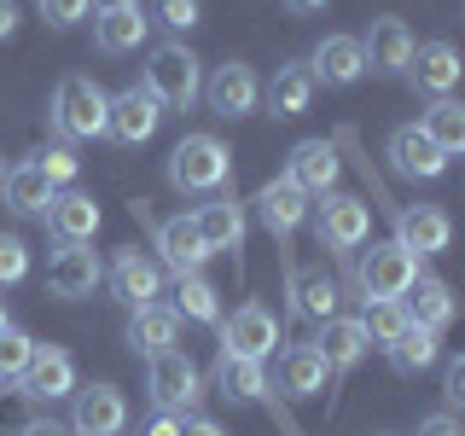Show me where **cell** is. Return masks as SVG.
I'll return each instance as SVG.
<instances>
[{
  "instance_id": "obj_1",
  "label": "cell",
  "mask_w": 465,
  "mask_h": 436,
  "mask_svg": "<svg viewBox=\"0 0 465 436\" xmlns=\"http://www.w3.org/2000/svg\"><path fill=\"white\" fill-rule=\"evenodd\" d=\"M145 94L157 99L163 111H193L198 94H203V70H198V53L186 41H157L152 58H145Z\"/></svg>"
},
{
  "instance_id": "obj_2",
  "label": "cell",
  "mask_w": 465,
  "mask_h": 436,
  "mask_svg": "<svg viewBox=\"0 0 465 436\" xmlns=\"http://www.w3.org/2000/svg\"><path fill=\"white\" fill-rule=\"evenodd\" d=\"M227 174H232V152L215 134H186L169 152V186H174V193H186V198L222 193Z\"/></svg>"
},
{
  "instance_id": "obj_3",
  "label": "cell",
  "mask_w": 465,
  "mask_h": 436,
  "mask_svg": "<svg viewBox=\"0 0 465 436\" xmlns=\"http://www.w3.org/2000/svg\"><path fill=\"white\" fill-rule=\"evenodd\" d=\"M111 116V94L94 76H64L53 87V128L64 140H99Z\"/></svg>"
},
{
  "instance_id": "obj_4",
  "label": "cell",
  "mask_w": 465,
  "mask_h": 436,
  "mask_svg": "<svg viewBox=\"0 0 465 436\" xmlns=\"http://www.w3.org/2000/svg\"><path fill=\"white\" fill-rule=\"evenodd\" d=\"M413 280H419V262L407 256L396 239L361 251V262H355V291H361V302H396V297H407V285H413Z\"/></svg>"
},
{
  "instance_id": "obj_5",
  "label": "cell",
  "mask_w": 465,
  "mask_h": 436,
  "mask_svg": "<svg viewBox=\"0 0 465 436\" xmlns=\"http://www.w3.org/2000/svg\"><path fill=\"white\" fill-rule=\"evenodd\" d=\"M145 390H152L157 413H193L198 396H203V372L186 349H163V355H152V367H145Z\"/></svg>"
},
{
  "instance_id": "obj_6",
  "label": "cell",
  "mask_w": 465,
  "mask_h": 436,
  "mask_svg": "<svg viewBox=\"0 0 465 436\" xmlns=\"http://www.w3.org/2000/svg\"><path fill=\"white\" fill-rule=\"evenodd\" d=\"M372 233V215L355 193H326V203H314V239L320 251H361Z\"/></svg>"
},
{
  "instance_id": "obj_7",
  "label": "cell",
  "mask_w": 465,
  "mask_h": 436,
  "mask_svg": "<svg viewBox=\"0 0 465 436\" xmlns=\"http://www.w3.org/2000/svg\"><path fill=\"white\" fill-rule=\"evenodd\" d=\"M215 332H222V355H239V361H268L280 349V320L262 302H239L232 320H215Z\"/></svg>"
},
{
  "instance_id": "obj_8",
  "label": "cell",
  "mask_w": 465,
  "mask_h": 436,
  "mask_svg": "<svg viewBox=\"0 0 465 436\" xmlns=\"http://www.w3.org/2000/svg\"><path fill=\"white\" fill-rule=\"evenodd\" d=\"M140 222H152V210L145 203H134ZM152 239H157V256H163V268L181 280V273H203V262H210V251H203L193 215H169V222H152Z\"/></svg>"
},
{
  "instance_id": "obj_9",
  "label": "cell",
  "mask_w": 465,
  "mask_h": 436,
  "mask_svg": "<svg viewBox=\"0 0 465 436\" xmlns=\"http://www.w3.org/2000/svg\"><path fill=\"white\" fill-rule=\"evenodd\" d=\"M76 407H70V436H123L128 425V401L116 384H87V390H70Z\"/></svg>"
},
{
  "instance_id": "obj_10",
  "label": "cell",
  "mask_w": 465,
  "mask_h": 436,
  "mask_svg": "<svg viewBox=\"0 0 465 436\" xmlns=\"http://www.w3.org/2000/svg\"><path fill=\"white\" fill-rule=\"evenodd\" d=\"M396 244L407 256H442L448 244H454V222H448L436 203H401L396 210Z\"/></svg>"
},
{
  "instance_id": "obj_11",
  "label": "cell",
  "mask_w": 465,
  "mask_h": 436,
  "mask_svg": "<svg viewBox=\"0 0 465 436\" xmlns=\"http://www.w3.org/2000/svg\"><path fill=\"white\" fill-rule=\"evenodd\" d=\"M99 280H105V268H99V256L87 251V244H58L53 262H47V291H53V297H64V302L94 297Z\"/></svg>"
},
{
  "instance_id": "obj_12",
  "label": "cell",
  "mask_w": 465,
  "mask_h": 436,
  "mask_svg": "<svg viewBox=\"0 0 465 436\" xmlns=\"http://www.w3.org/2000/svg\"><path fill=\"white\" fill-rule=\"evenodd\" d=\"M157 123H163V105H157V99L134 82V87H123V94L111 99L105 134H111V140H123V145H145V140L157 134Z\"/></svg>"
},
{
  "instance_id": "obj_13",
  "label": "cell",
  "mask_w": 465,
  "mask_h": 436,
  "mask_svg": "<svg viewBox=\"0 0 465 436\" xmlns=\"http://www.w3.org/2000/svg\"><path fill=\"white\" fill-rule=\"evenodd\" d=\"M338 169L343 164H338V145L331 140H302L297 152L285 157V181L297 186L302 198H326L331 186H338Z\"/></svg>"
},
{
  "instance_id": "obj_14",
  "label": "cell",
  "mask_w": 465,
  "mask_h": 436,
  "mask_svg": "<svg viewBox=\"0 0 465 436\" xmlns=\"http://www.w3.org/2000/svg\"><path fill=\"white\" fill-rule=\"evenodd\" d=\"M70 390H76V361H70L64 349H41L35 343L29 367L18 372V396H29V401H58V396H70Z\"/></svg>"
},
{
  "instance_id": "obj_15",
  "label": "cell",
  "mask_w": 465,
  "mask_h": 436,
  "mask_svg": "<svg viewBox=\"0 0 465 436\" xmlns=\"http://www.w3.org/2000/svg\"><path fill=\"white\" fill-rule=\"evenodd\" d=\"M215 390L232 401V407H273L280 413V396H273V384H268V372H262V361H239V355H215Z\"/></svg>"
},
{
  "instance_id": "obj_16",
  "label": "cell",
  "mask_w": 465,
  "mask_h": 436,
  "mask_svg": "<svg viewBox=\"0 0 465 436\" xmlns=\"http://www.w3.org/2000/svg\"><path fill=\"white\" fill-rule=\"evenodd\" d=\"M193 227H198V239H203V251H239L244 244V203L232 198V193H215L210 203H198L193 210Z\"/></svg>"
},
{
  "instance_id": "obj_17",
  "label": "cell",
  "mask_w": 465,
  "mask_h": 436,
  "mask_svg": "<svg viewBox=\"0 0 465 436\" xmlns=\"http://www.w3.org/2000/svg\"><path fill=\"white\" fill-rule=\"evenodd\" d=\"M203 94H210V111H215V116L239 123V116H251V111H256L262 82H256V70H251V64H239V58H232V64H222V70L210 76V87H203Z\"/></svg>"
},
{
  "instance_id": "obj_18",
  "label": "cell",
  "mask_w": 465,
  "mask_h": 436,
  "mask_svg": "<svg viewBox=\"0 0 465 436\" xmlns=\"http://www.w3.org/2000/svg\"><path fill=\"white\" fill-rule=\"evenodd\" d=\"M413 29H407L401 18H372L367 41H361V58H367V70H378V76H401L407 58H413Z\"/></svg>"
},
{
  "instance_id": "obj_19",
  "label": "cell",
  "mask_w": 465,
  "mask_h": 436,
  "mask_svg": "<svg viewBox=\"0 0 465 436\" xmlns=\"http://www.w3.org/2000/svg\"><path fill=\"white\" fill-rule=\"evenodd\" d=\"M105 280H111V291L128 302V309H145V302L163 297V268H157L152 256H140V251H116Z\"/></svg>"
},
{
  "instance_id": "obj_20",
  "label": "cell",
  "mask_w": 465,
  "mask_h": 436,
  "mask_svg": "<svg viewBox=\"0 0 465 436\" xmlns=\"http://www.w3.org/2000/svg\"><path fill=\"white\" fill-rule=\"evenodd\" d=\"M367 332H361V320H343V314H331V320H320V332H314V355L326 361V372H349V367H361L367 361Z\"/></svg>"
},
{
  "instance_id": "obj_21",
  "label": "cell",
  "mask_w": 465,
  "mask_h": 436,
  "mask_svg": "<svg viewBox=\"0 0 465 436\" xmlns=\"http://www.w3.org/2000/svg\"><path fill=\"white\" fill-rule=\"evenodd\" d=\"M460 70H465V64H460V53L448 47V41H425V47H413V58H407L401 76L413 82L419 94H436V99H442V94H454Z\"/></svg>"
},
{
  "instance_id": "obj_22",
  "label": "cell",
  "mask_w": 465,
  "mask_h": 436,
  "mask_svg": "<svg viewBox=\"0 0 465 436\" xmlns=\"http://www.w3.org/2000/svg\"><path fill=\"white\" fill-rule=\"evenodd\" d=\"M401 309H407V320H413L419 332H448L454 326V285L436 280V273H419V280L407 285Z\"/></svg>"
},
{
  "instance_id": "obj_23",
  "label": "cell",
  "mask_w": 465,
  "mask_h": 436,
  "mask_svg": "<svg viewBox=\"0 0 465 436\" xmlns=\"http://www.w3.org/2000/svg\"><path fill=\"white\" fill-rule=\"evenodd\" d=\"M309 76L326 82V87H355L367 76V58H361V41L355 35H326L309 58Z\"/></svg>"
},
{
  "instance_id": "obj_24",
  "label": "cell",
  "mask_w": 465,
  "mask_h": 436,
  "mask_svg": "<svg viewBox=\"0 0 465 436\" xmlns=\"http://www.w3.org/2000/svg\"><path fill=\"white\" fill-rule=\"evenodd\" d=\"M47 227H53V239L58 244H94V233H99V203L87 198V193H53L47 203Z\"/></svg>"
},
{
  "instance_id": "obj_25",
  "label": "cell",
  "mask_w": 465,
  "mask_h": 436,
  "mask_svg": "<svg viewBox=\"0 0 465 436\" xmlns=\"http://www.w3.org/2000/svg\"><path fill=\"white\" fill-rule=\"evenodd\" d=\"M174 338H181V314L169 309V302H145V309L128 314V349L134 355H163V349H174Z\"/></svg>"
},
{
  "instance_id": "obj_26",
  "label": "cell",
  "mask_w": 465,
  "mask_h": 436,
  "mask_svg": "<svg viewBox=\"0 0 465 436\" xmlns=\"http://www.w3.org/2000/svg\"><path fill=\"white\" fill-rule=\"evenodd\" d=\"M390 169L407 174V181H436V174L448 169V157L436 152L425 134H419V123H407V128L390 134Z\"/></svg>"
},
{
  "instance_id": "obj_27",
  "label": "cell",
  "mask_w": 465,
  "mask_h": 436,
  "mask_svg": "<svg viewBox=\"0 0 465 436\" xmlns=\"http://www.w3.org/2000/svg\"><path fill=\"white\" fill-rule=\"evenodd\" d=\"M256 215H262V227H268L273 239H291V233L302 227V215H309V198H302L297 186L280 174V181H268L256 193Z\"/></svg>"
},
{
  "instance_id": "obj_28",
  "label": "cell",
  "mask_w": 465,
  "mask_h": 436,
  "mask_svg": "<svg viewBox=\"0 0 465 436\" xmlns=\"http://www.w3.org/2000/svg\"><path fill=\"white\" fill-rule=\"evenodd\" d=\"M145 29H152V18H145L140 6L99 12V18H94V47H99V53H111V58H123V53H140Z\"/></svg>"
},
{
  "instance_id": "obj_29",
  "label": "cell",
  "mask_w": 465,
  "mask_h": 436,
  "mask_svg": "<svg viewBox=\"0 0 465 436\" xmlns=\"http://www.w3.org/2000/svg\"><path fill=\"white\" fill-rule=\"evenodd\" d=\"M326 361H320L314 355V343H291L285 349V355H280V378H273V384H280L285 390V396H320V390H326Z\"/></svg>"
},
{
  "instance_id": "obj_30",
  "label": "cell",
  "mask_w": 465,
  "mask_h": 436,
  "mask_svg": "<svg viewBox=\"0 0 465 436\" xmlns=\"http://www.w3.org/2000/svg\"><path fill=\"white\" fill-rule=\"evenodd\" d=\"M419 134H425L442 157H460V152H465V105H460L454 94L430 99V111L419 116Z\"/></svg>"
},
{
  "instance_id": "obj_31",
  "label": "cell",
  "mask_w": 465,
  "mask_h": 436,
  "mask_svg": "<svg viewBox=\"0 0 465 436\" xmlns=\"http://www.w3.org/2000/svg\"><path fill=\"white\" fill-rule=\"evenodd\" d=\"M53 193H58V186H53L35 164L6 169V186H0V198H6V210H12V215H47Z\"/></svg>"
},
{
  "instance_id": "obj_32",
  "label": "cell",
  "mask_w": 465,
  "mask_h": 436,
  "mask_svg": "<svg viewBox=\"0 0 465 436\" xmlns=\"http://www.w3.org/2000/svg\"><path fill=\"white\" fill-rule=\"evenodd\" d=\"M309 105H314L309 64H280V76L268 82V116H302Z\"/></svg>"
},
{
  "instance_id": "obj_33",
  "label": "cell",
  "mask_w": 465,
  "mask_h": 436,
  "mask_svg": "<svg viewBox=\"0 0 465 436\" xmlns=\"http://www.w3.org/2000/svg\"><path fill=\"white\" fill-rule=\"evenodd\" d=\"M174 314L198 320V326H215V320H222V297H215V285L203 280V273H181V280H174Z\"/></svg>"
},
{
  "instance_id": "obj_34",
  "label": "cell",
  "mask_w": 465,
  "mask_h": 436,
  "mask_svg": "<svg viewBox=\"0 0 465 436\" xmlns=\"http://www.w3.org/2000/svg\"><path fill=\"white\" fill-rule=\"evenodd\" d=\"M291 309L309 314L314 326H320V320L338 314V285H331L326 273H297V280H291Z\"/></svg>"
},
{
  "instance_id": "obj_35",
  "label": "cell",
  "mask_w": 465,
  "mask_h": 436,
  "mask_svg": "<svg viewBox=\"0 0 465 436\" xmlns=\"http://www.w3.org/2000/svg\"><path fill=\"white\" fill-rule=\"evenodd\" d=\"M384 355H390V367H396L401 378H419V372H425L430 361H436V332H419V326H407L401 338L384 349Z\"/></svg>"
},
{
  "instance_id": "obj_36",
  "label": "cell",
  "mask_w": 465,
  "mask_h": 436,
  "mask_svg": "<svg viewBox=\"0 0 465 436\" xmlns=\"http://www.w3.org/2000/svg\"><path fill=\"white\" fill-rule=\"evenodd\" d=\"M407 326H413V320H407L401 297H396V302H367V314H361V332H367V343H372V349H390Z\"/></svg>"
},
{
  "instance_id": "obj_37",
  "label": "cell",
  "mask_w": 465,
  "mask_h": 436,
  "mask_svg": "<svg viewBox=\"0 0 465 436\" xmlns=\"http://www.w3.org/2000/svg\"><path fill=\"white\" fill-rule=\"evenodd\" d=\"M29 355H35V338H29V332H18V326L0 332V378H18L29 367Z\"/></svg>"
},
{
  "instance_id": "obj_38",
  "label": "cell",
  "mask_w": 465,
  "mask_h": 436,
  "mask_svg": "<svg viewBox=\"0 0 465 436\" xmlns=\"http://www.w3.org/2000/svg\"><path fill=\"white\" fill-rule=\"evenodd\" d=\"M29 273V244L18 239V233H0V291L18 285Z\"/></svg>"
},
{
  "instance_id": "obj_39",
  "label": "cell",
  "mask_w": 465,
  "mask_h": 436,
  "mask_svg": "<svg viewBox=\"0 0 465 436\" xmlns=\"http://www.w3.org/2000/svg\"><path fill=\"white\" fill-rule=\"evenodd\" d=\"M29 164L47 174L53 186H70V181H76V152H70V145H47V152H35Z\"/></svg>"
},
{
  "instance_id": "obj_40",
  "label": "cell",
  "mask_w": 465,
  "mask_h": 436,
  "mask_svg": "<svg viewBox=\"0 0 465 436\" xmlns=\"http://www.w3.org/2000/svg\"><path fill=\"white\" fill-rule=\"evenodd\" d=\"M35 6H41V18H47L53 29H70V24L87 18V6H94V0H35Z\"/></svg>"
},
{
  "instance_id": "obj_41",
  "label": "cell",
  "mask_w": 465,
  "mask_h": 436,
  "mask_svg": "<svg viewBox=\"0 0 465 436\" xmlns=\"http://www.w3.org/2000/svg\"><path fill=\"white\" fill-rule=\"evenodd\" d=\"M198 18H203L198 0H157V24H169V29H193Z\"/></svg>"
},
{
  "instance_id": "obj_42",
  "label": "cell",
  "mask_w": 465,
  "mask_h": 436,
  "mask_svg": "<svg viewBox=\"0 0 465 436\" xmlns=\"http://www.w3.org/2000/svg\"><path fill=\"white\" fill-rule=\"evenodd\" d=\"M442 396H448V413H454V407H465V361H460V355L442 367Z\"/></svg>"
},
{
  "instance_id": "obj_43",
  "label": "cell",
  "mask_w": 465,
  "mask_h": 436,
  "mask_svg": "<svg viewBox=\"0 0 465 436\" xmlns=\"http://www.w3.org/2000/svg\"><path fill=\"white\" fill-rule=\"evenodd\" d=\"M419 436H465V431H460V419H454V413H430L425 425H419Z\"/></svg>"
},
{
  "instance_id": "obj_44",
  "label": "cell",
  "mask_w": 465,
  "mask_h": 436,
  "mask_svg": "<svg viewBox=\"0 0 465 436\" xmlns=\"http://www.w3.org/2000/svg\"><path fill=\"white\" fill-rule=\"evenodd\" d=\"M140 436H181V419H174V413H152L140 425Z\"/></svg>"
},
{
  "instance_id": "obj_45",
  "label": "cell",
  "mask_w": 465,
  "mask_h": 436,
  "mask_svg": "<svg viewBox=\"0 0 465 436\" xmlns=\"http://www.w3.org/2000/svg\"><path fill=\"white\" fill-rule=\"evenodd\" d=\"M18 18H24V12H18V0H0V41H12V35H18Z\"/></svg>"
},
{
  "instance_id": "obj_46",
  "label": "cell",
  "mask_w": 465,
  "mask_h": 436,
  "mask_svg": "<svg viewBox=\"0 0 465 436\" xmlns=\"http://www.w3.org/2000/svg\"><path fill=\"white\" fill-rule=\"evenodd\" d=\"M18 436H70V425H58V419H29Z\"/></svg>"
},
{
  "instance_id": "obj_47",
  "label": "cell",
  "mask_w": 465,
  "mask_h": 436,
  "mask_svg": "<svg viewBox=\"0 0 465 436\" xmlns=\"http://www.w3.org/2000/svg\"><path fill=\"white\" fill-rule=\"evenodd\" d=\"M181 436H227L215 419H181Z\"/></svg>"
},
{
  "instance_id": "obj_48",
  "label": "cell",
  "mask_w": 465,
  "mask_h": 436,
  "mask_svg": "<svg viewBox=\"0 0 465 436\" xmlns=\"http://www.w3.org/2000/svg\"><path fill=\"white\" fill-rule=\"evenodd\" d=\"M291 12H320V6H331V0H285Z\"/></svg>"
},
{
  "instance_id": "obj_49",
  "label": "cell",
  "mask_w": 465,
  "mask_h": 436,
  "mask_svg": "<svg viewBox=\"0 0 465 436\" xmlns=\"http://www.w3.org/2000/svg\"><path fill=\"white\" fill-rule=\"evenodd\" d=\"M99 12H123V6H140V0H94Z\"/></svg>"
},
{
  "instance_id": "obj_50",
  "label": "cell",
  "mask_w": 465,
  "mask_h": 436,
  "mask_svg": "<svg viewBox=\"0 0 465 436\" xmlns=\"http://www.w3.org/2000/svg\"><path fill=\"white\" fill-rule=\"evenodd\" d=\"M6 169H12V164H6V157H0V186H6Z\"/></svg>"
},
{
  "instance_id": "obj_51",
  "label": "cell",
  "mask_w": 465,
  "mask_h": 436,
  "mask_svg": "<svg viewBox=\"0 0 465 436\" xmlns=\"http://www.w3.org/2000/svg\"><path fill=\"white\" fill-rule=\"evenodd\" d=\"M0 332H6V309H0Z\"/></svg>"
},
{
  "instance_id": "obj_52",
  "label": "cell",
  "mask_w": 465,
  "mask_h": 436,
  "mask_svg": "<svg viewBox=\"0 0 465 436\" xmlns=\"http://www.w3.org/2000/svg\"><path fill=\"white\" fill-rule=\"evenodd\" d=\"M0 384H6V378H0Z\"/></svg>"
}]
</instances>
